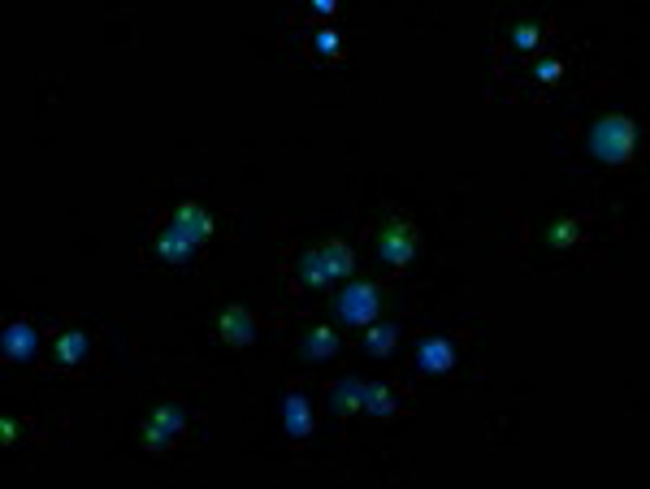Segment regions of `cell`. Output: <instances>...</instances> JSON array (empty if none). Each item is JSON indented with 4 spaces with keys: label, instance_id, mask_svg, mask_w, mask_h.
Here are the masks:
<instances>
[{
    "label": "cell",
    "instance_id": "cell-10",
    "mask_svg": "<svg viewBox=\"0 0 650 489\" xmlns=\"http://www.w3.org/2000/svg\"><path fill=\"white\" fill-rule=\"evenodd\" d=\"M321 260H325V269H330V282L334 278H347L351 269H356V251H351L343 239H330V243H321Z\"/></svg>",
    "mask_w": 650,
    "mask_h": 489
},
{
    "label": "cell",
    "instance_id": "cell-3",
    "mask_svg": "<svg viewBox=\"0 0 650 489\" xmlns=\"http://www.w3.org/2000/svg\"><path fill=\"white\" fill-rule=\"evenodd\" d=\"M378 251H382L386 264L403 269V264L417 256V229L408 226L400 212H390V217L382 221V229H378Z\"/></svg>",
    "mask_w": 650,
    "mask_h": 489
},
{
    "label": "cell",
    "instance_id": "cell-8",
    "mask_svg": "<svg viewBox=\"0 0 650 489\" xmlns=\"http://www.w3.org/2000/svg\"><path fill=\"white\" fill-rule=\"evenodd\" d=\"M417 364L425 368V373H447L451 364H455V346H451V338H425V343L417 346Z\"/></svg>",
    "mask_w": 650,
    "mask_h": 489
},
{
    "label": "cell",
    "instance_id": "cell-2",
    "mask_svg": "<svg viewBox=\"0 0 650 489\" xmlns=\"http://www.w3.org/2000/svg\"><path fill=\"white\" fill-rule=\"evenodd\" d=\"M590 152H594V161H602V165H624V161H634V152H637V126H634V117H624V113L599 117V122L590 126Z\"/></svg>",
    "mask_w": 650,
    "mask_h": 489
},
{
    "label": "cell",
    "instance_id": "cell-4",
    "mask_svg": "<svg viewBox=\"0 0 650 489\" xmlns=\"http://www.w3.org/2000/svg\"><path fill=\"white\" fill-rule=\"evenodd\" d=\"M382 308V291L373 282H347L338 291V316L347 325H373V316Z\"/></svg>",
    "mask_w": 650,
    "mask_h": 489
},
{
    "label": "cell",
    "instance_id": "cell-14",
    "mask_svg": "<svg viewBox=\"0 0 650 489\" xmlns=\"http://www.w3.org/2000/svg\"><path fill=\"white\" fill-rule=\"evenodd\" d=\"M365 411H373V416H395V394H390V386L386 381H368L365 386Z\"/></svg>",
    "mask_w": 650,
    "mask_h": 489
},
{
    "label": "cell",
    "instance_id": "cell-15",
    "mask_svg": "<svg viewBox=\"0 0 650 489\" xmlns=\"http://www.w3.org/2000/svg\"><path fill=\"white\" fill-rule=\"evenodd\" d=\"M395 343H400V329L395 325H368V334H365V351L368 356H390L395 351Z\"/></svg>",
    "mask_w": 650,
    "mask_h": 489
},
{
    "label": "cell",
    "instance_id": "cell-7",
    "mask_svg": "<svg viewBox=\"0 0 650 489\" xmlns=\"http://www.w3.org/2000/svg\"><path fill=\"white\" fill-rule=\"evenodd\" d=\"M0 351H5V359H17V364H27V359L35 356V329L27 325V321H14V325H5V334H0Z\"/></svg>",
    "mask_w": 650,
    "mask_h": 489
},
{
    "label": "cell",
    "instance_id": "cell-6",
    "mask_svg": "<svg viewBox=\"0 0 650 489\" xmlns=\"http://www.w3.org/2000/svg\"><path fill=\"white\" fill-rule=\"evenodd\" d=\"M217 334L230 346H248L256 338V316L248 308H221L217 312Z\"/></svg>",
    "mask_w": 650,
    "mask_h": 489
},
{
    "label": "cell",
    "instance_id": "cell-17",
    "mask_svg": "<svg viewBox=\"0 0 650 489\" xmlns=\"http://www.w3.org/2000/svg\"><path fill=\"white\" fill-rule=\"evenodd\" d=\"M547 243H550V247L577 243V221H555V226L547 229Z\"/></svg>",
    "mask_w": 650,
    "mask_h": 489
},
{
    "label": "cell",
    "instance_id": "cell-20",
    "mask_svg": "<svg viewBox=\"0 0 650 489\" xmlns=\"http://www.w3.org/2000/svg\"><path fill=\"white\" fill-rule=\"evenodd\" d=\"M538 79L542 82H555L559 79V74H564V66H559V61H555V57H547V61H538V69H534Z\"/></svg>",
    "mask_w": 650,
    "mask_h": 489
},
{
    "label": "cell",
    "instance_id": "cell-11",
    "mask_svg": "<svg viewBox=\"0 0 650 489\" xmlns=\"http://www.w3.org/2000/svg\"><path fill=\"white\" fill-rule=\"evenodd\" d=\"M334 351H338V334H334L330 325H317V329H308V334H304V343H300L304 359H330Z\"/></svg>",
    "mask_w": 650,
    "mask_h": 489
},
{
    "label": "cell",
    "instance_id": "cell-12",
    "mask_svg": "<svg viewBox=\"0 0 650 489\" xmlns=\"http://www.w3.org/2000/svg\"><path fill=\"white\" fill-rule=\"evenodd\" d=\"M87 351H91V338H87L83 329H69V334H61V338H57V364H66V368L83 364Z\"/></svg>",
    "mask_w": 650,
    "mask_h": 489
},
{
    "label": "cell",
    "instance_id": "cell-9",
    "mask_svg": "<svg viewBox=\"0 0 650 489\" xmlns=\"http://www.w3.org/2000/svg\"><path fill=\"white\" fill-rule=\"evenodd\" d=\"M282 416H286V433H291V438H308V433H313V411H308V399H304V394H286Z\"/></svg>",
    "mask_w": 650,
    "mask_h": 489
},
{
    "label": "cell",
    "instance_id": "cell-18",
    "mask_svg": "<svg viewBox=\"0 0 650 489\" xmlns=\"http://www.w3.org/2000/svg\"><path fill=\"white\" fill-rule=\"evenodd\" d=\"M538 39H542V31H538L534 22H517V27H512V44H517V48H534Z\"/></svg>",
    "mask_w": 650,
    "mask_h": 489
},
{
    "label": "cell",
    "instance_id": "cell-19",
    "mask_svg": "<svg viewBox=\"0 0 650 489\" xmlns=\"http://www.w3.org/2000/svg\"><path fill=\"white\" fill-rule=\"evenodd\" d=\"M313 48L325 52V57H338V31H330V27H325V31H317V35H313Z\"/></svg>",
    "mask_w": 650,
    "mask_h": 489
},
{
    "label": "cell",
    "instance_id": "cell-16",
    "mask_svg": "<svg viewBox=\"0 0 650 489\" xmlns=\"http://www.w3.org/2000/svg\"><path fill=\"white\" fill-rule=\"evenodd\" d=\"M300 282L304 286H325V282H330V269H325L317 247H308V251L300 256Z\"/></svg>",
    "mask_w": 650,
    "mask_h": 489
},
{
    "label": "cell",
    "instance_id": "cell-1",
    "mask_svg": "<svg viewBox=\"0 0 650 489\" xmlns=\"http://www.w3.org/2000/svg\"><path fill=\"white\" fill-rule=\"evenodd\" d=\"M208 229H213L208 208L196 204V199H186V204H178V212H174V221L165 226V234L156 239V256L165 264H186L196 256V247L208 239Z\"/></svg>",
    "mask_w": 650,
    "mask_h": 489
},
{
    "label": "cell",
    "instance_id": "cell-21",
    "mask_svg": "<svg viewBox=\"0 0 650 489\" xmlns=\"http://www.w3.org/2000/svg\"><path fill=\"white\" fill-rule=\"evenodd\" d=\"M17 433H22V429H17L14 416H0V441H5V446H14Z\"/></svg>",
    "mask_w": 650,
    "mask_h": 489
},
{
    "label": "cell",
    "instance_id": "cell-5",
    "mask_svg": "<svg viewBox=\"0 0 650 489\" xmlns=\"http://www.w3.org/2000/svg\"><path fill=\"white\" fill-rule=\"evenodd\" d=\"M186 424V408L183 403H161V408L148 416V429H144V446H148L152 455H161L174 446V438L183 433Z\"/></svg>",
    "mask_w": 650,
    "mask_h": 489
},
{
    "label": "cell",
    "instance_id": "cell-13",
    "mask_svg": "<svg viewBox=\"0 0 650 489\" xmlns=\"http://www.w3.org/2000/svg\"><path fill=\"white\" fill-rule=\"evenodd\" d=\"M365 386L368 381H360V377H347V381H338L334 386V411H360L365 408Z\"/></svg>",
    "mask_w": 650,
    "mask_h": 489
}]
</instances>
